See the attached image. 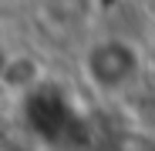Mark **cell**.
<instances>
[{"label": "cell", "mask_w": 155, "mask_h": 151, "mask_svg": "<svg viewBox=\"0 0 155 151\" xmlns=\"http://www.w3.org/2000/svg\"><path fill=\"white\" fill-rule=\"evenodd\" d=\"M138 54L135 47L121 40V37H108V40H98L91 44V50L84 54V71L98 91H108V94H118L125 91L138 77Z\"/></svg>", "instance_id": "obj_1"}, {"label": "cell", "mask_w": 155, "mask_h": 151, "mask_svg": "<svg viewBox=\"0 0 155 151\" xmlns=\"http://www.w3.org/2000/svg\"><path fill=\"white\" fill-rule=\"evenodd\" d=\"M0 81H4L10 91H37L41 87V67L31 57H17V61H4V71H0Z\"/></svg>", "instance_id": "obj_2"}, {"label": "cell", "mask_w": 155, "mask_h": 151, "mask_svg": "<svg viewBox=\"0 0 155 151\" xmlns=\"http://www.w3.org/2000/svg\"><path fill=\"white\" fill-rule=\"evenodd\" d=\"M4 61H7V57H4V50H0V71H4Z\"/></svg>", "instance_id": "obj_3"}]
</instances>
